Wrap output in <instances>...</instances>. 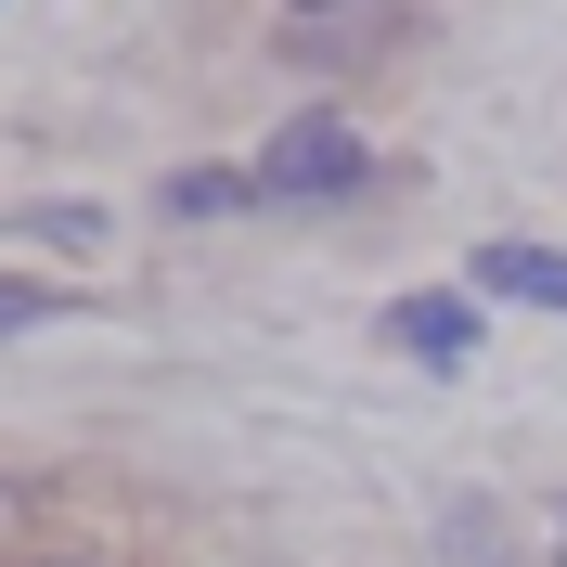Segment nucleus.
<instances>
[{
	"label": "nucleus",
	"instance_id": "obj_1",
	"mask_svg": "<svg viewBox=\"0 0 567 567\" xmlns=\"http://www.w3.org/2000/svg\"><path fill=\"white\" fill-rule=\"evenodd\" d=\"M258 194H297V207H310V194H349V181H361V130H349V116H284V130L271 142H258Z\"/></svg>",
	"mask_w": 567,
	"mask_h": 567
},
{
	"label": "nucleus",
	"instance_id": "obj_2",
	"mask_svg": "<svg viewBox=\"0 0 567 567\" xmlns=\"http://www.w3.org/2000/svg\"><path fill=\"white\" fill-rule=\"evenodd\" d=\"M464 297H516V310H567V246H516V233H491V246H464Z\"/></svg>",
	"mask_w": 567,
	"mask_h": 567
},
{
	"label": "nucleus",
	"instance_id": "obj_3",
	"mask_svg": "<svg viewBox=\"0 0 567 567\" xmlns=\"http://www.w3.org/2000/svg\"><path fill=\"white\" fill-rule=\"evenodd\" d=\"M388 349L464 374V361H477V297H400V310H388Z\"/></svg>",
	"mask_w": 567,
	"mask_h": 567
},
{
	"label": "nucleus",
	"instance_id": "obj_4",
	"mask_svg": "<svg viewBox=\"0 0 567 567\" xmlns=\"http://www.w3.org/2000/svg\"><path fill=\"white\" fill-rule=\"evenodd\" d=\"M246 194H258L246 168H194V181H168V207H181V219H219V207H246Z\"/></svg>",
	"mask_w": 567,
	"mask_h": 567
},
{
	"label": "nucleus",
	"instance_id": "obj_5",
	"mask_svg": "<svg viewBox=\"0 0 567 567\" xmlns=\"http://www.w3.org/2000/svg\"><path fill=\"white\" fill-rule=\"evenodd\" d=\"M52 322V284H27V271H0V336H39Z\"/></svg>",
	"mask_w": 567,
	"mask_h": 567
},
{
	"label": "nucleus",
	"instance_id": "obj_6",
	"mask_svg": "<svg viewBox=\"0 0 567 567\" xmlns=\"http://www.w3.org/2000/svg\"><path fill=\"white\" fill-rule=\"evenodd\" d=\"M555 567H567V516H555Z\"/></svg>",
	"mask_w": 567,
	"mask_h": 567
},
{
	"label": "nucleus",
	"instance_id": "obj_7",
	"mask_svg": "<svg viewBox=\"0 0 567 567\" xmlns=\"http://www.w3.org/2000/svg\"><path fill=\"white\" fill-rule=\"evenodd\" d=\"M297 13H336V0H297Z\"/></svg>",
	"mask_w": 567,
	"mask_h": 567
}]
</instances>
